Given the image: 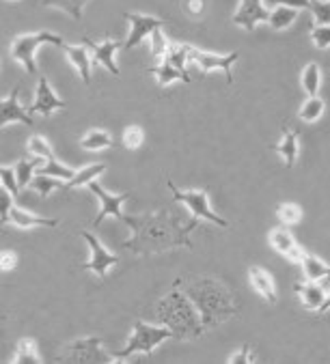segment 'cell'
<instances>
[{"mask_svg":"<svg viewBox=\"0 0 330 364\" xmlns=\"http://www.w3.org/2000/svg\"><path fill=\"white\" fill-rule=\"evenodd\" d=\"M328 311H330V291H328L326 302H324V306H321V311H319V313H328Z\"/></svg>","mask_w":330,"mask_h":364,"instance_id":"obj_47","label":"cell"},{"mask_svg":"<svg viewBox=\"0 0 330 364\" xmlns=\"http://www.w3.org/2000/svg\"><path fill=\"white\" fill-rule=\"evenodd\" d=\"M186 9H188V14H190L192 18L201 16V14H203V0H188V3H186Z\"/></svg>","mask_w":330,"mask_h":364,"instance_id":"obj_46","label":"cell"},{"mask_svg":"<svg viewBox=\"0 0 330 364\" xmlns=\"http://www.w3.org/2000/svg\"><path fill=\"white\" fill-rule=\"evenodd\" d=\"M166 186L173 192V198L188 207V211H190V215L194 218V220H208V223L218 225V227H229V223L225 220V218H220L218 213L212 211L206 190H181L171 179H166Z\"/></svg>","mask_w":330,"mask_h":364,"instance_id":"obj_6","label":"cell"},{"mask_svg":"<svg viewBox=\"0 0 330 364\" xmlns=\"http://www.w3.org/2000/svg\"><path fill=\"white\" fill-rule=\"evenodd\" d=\"M255 358L250 355V347L248 345H242L231 358H229V364H250Z\"/></svg>","mask_w":330,"mask_h":364,"instance_id":"obj_43","label":"cell"},{"mask_svg":"<svg viewBox=\"0 0 330 364\" xmlns=\"http://www.w3.org/2000/svg\"><path fill=\"white\" fill-rule=\"evenodd\" d=\"M28 186H31L37 194H41V196H48V194H52L54 190L65 188L63 179H56V177H50V175H39V173H35V177L31 179Z\"/></svg>","mask_w":330,"mask_h":364,"instance_id":"obj_33","label":"cell"},{"mask_svg":"<svg viewBox=\"0 0 330 364\" xmlns=\"http://www.w3.org/2000/svg\"><path fill=\"white\" fill-rule=\"evenodd\" d=\"M324 108H326L324 100H321L319 95H311V97H307V100H304V104L300 106V110H298V119H300V121H304V123H315V121H319V119H321Z\"/></svg>","mask_w":330,"mask_h":364,"instance_id":"obj_28","label":"cell"},{"mask_svg":"<svg viewBox=\"0 0 330 364\" xmlns=\"http://www.w3.org/2000/svg\"><path fill=\"white\" fill-rule=\"evenodd\" d=\"M309 11L315 18V24H330V0H311Z\"/></svg>","mask_w":330,"mask_h":364,"instance_id":"obj_38","label":"cell"},{"mask_svg":"<svg viewBox=\"0 0 330 364\" xmlns=\"http://www.w3.org/2000/svg\"><path fill=\"white\" fill-rule=\"evenodd\" d=\"M277 215H279V220H281L285 227H292V225H298V223L302 220L304 211H302V207L296 205V203H281V205L277 207Z\"/></svg>","mask_w":330,"mask_h":364,"instance_id":"obj_34","label":"cell"},{"mask_svg":"<svg viewBox=\"0 0 330 364\" xmlns=\"http://www.w3.org/2000/svg\"><path fill=\"white\" fill-rule=\"evenodd\" d=\"M311 41L315 43L317 50H328L330 48V24H315L311 28Z\"/></svg>","mask_w":330,"mask_h":364,"instance_id":"obj_40","label":"cell"},{"mask_svg":"<svg viewBox=\"0 0 330 364\" xmlns=\"http://www.w3.org/2000/svg\"><path fill=\"white\" fill-rule=\"evenodd\" d=\"M26 147H28V151H31L35 158H43V160L54 158V151H52V147H50V142H48L43 136H31L28 142H26Z\"/></svg>","mask_w":330,"mask_h":364,"instance_id":"obj_35","label":"cell"},{"mask_svg":"<svg viewBox=\"0 0 330 364\" xmlns=\"http://www.w3.org/2000/svg\"><path fill=\"white\" fill-rule=\"evenodd\" d=\"M302 89L304 93L311 97V95H319V89H321V67L317 63H309L304 69H302Z\"/></svg>","mask_w":330,"mask_h":364,"instance_id":"obj_27","label":"cell"},{"mask_svg":"<svg viewBox=\"0 0 330 364\" xmlns=\"http://www.w3.org/2000/svg\"><path fill=\"white\" fill-rule=\"evenodd\" d=\"M65 54H68V60L76 67V71L80 74L82 82L85 85H91V65H93V58H91V52L87 46H70V43H63L60 48Z\"/></svg>","mask_w":330,"mask_h":364,"instance_id":"obj_18","label":"cell"},{"mask_svg":"<svg viewBox=\"0 0 330 364\" xmlns=\"http://www.w3.org/2000/svg\"><path fill=\"white\" fill-rule=\"evenodd\" d=\"M158 317L164 326H169L173 330L175 338H194L206 332L199 311H196L192 300L183 294L179 282H175L171 294L160 300Z\"/></svg>","mask_w":330,"mask_h":364,"instance_id":"obj_3","label":"cell"},{"mask_svg":"<svg viewBox=\"0 0 330 364\" xmlns=\"http://www.w3.org/2000/svg\"><path fill=\"white\" fill-rule=\"evenodd\" d=\"M298 14H300V11L294 9V7L275 5L272 11H270V16H268V22H266V24H270L275 31H285V28H289V26L296 22Z\"/></svg>","mask_w":330,"mask_h":364,"instance_id":"obj_25","label":"cell"},{"mask_svg":"<svg viewBox=\"0 0 330 364\" xmlns=\"http://www.w3.org/2000/svg\"><path fill=\"white\" fill-rule=\"evenodd\" d=\"M123 18L129 22V33L125 37V41H121L123 50L137 48L145 37H149L156 28H162L164 22L160 18L154 16H143V14H123Z\"/></svg>","mask_w":330,"mask_h":364,"instance_id":"obj_11","label":"cell"},{"mask_svg":"<svg viewBox=\"0 0 330 364\" xmlns=\"http://www.w3.org/2000/svg\"><path fill=\"white\" fill-rule=\"evenodd\" d=\"M294 289H296V294L300 296V300H302V306H304V309L315 311V313H319V311H321V306H324V302H326V296H328V294H326L324 287H321L319 282H311V280H307V282L296 284Z\"/></svg>","mask_w":330,"mask_h":364,"instance_id":"obj_19","label":"cell"},{"mask_svg":"<svg viewBox=\"0 0 330 364\" xmlns=\"http://www.w3.org/2000/svg\"><path fill=\"white\" fill-rule=\"evenodd\" d=\"M123 223L134 229V237L127 240L123 246L137 252H160L164 248H190L188 231L196 227V223L183 225L177 218L169 215L166 211L158 215H145V218H129L123 215Z\"/></svg>","mask_w":330,"mask_h":364,"instance_id":"obj_1","label":"cell"},{"mask_svg":"<svg viewBox=\"0 0 330 364\" xmlns=\"http://www.w3.org/2000/svg\"><path fill=\"white\" fill-rule=\"evenodd\" d=\"M106 164L104 162H97V164H89V166H85V168H80V171H76V175L65 183V188L68 190H74V188H82V186H89L91 181H97L100 179V175H104L106 173Z\"/></svg>","mask_w":330,"mask_h":364,"instance_id":"obj_24","label":"cell"},{"mask_svg":"<svg viewBox=\"0 0 330 364\" xmlns=\"http://www.w3.org/2000/svg\"><path fill=\"white\" fill-rule=\"evenodd\" d=\"M287 166H294L296 160H298V154H300V140H298V132L296 129H287L283 134V138L272 147Z\"/></svg>","mask_w":330,"mask_h":364,"instance_id":"obj_21","label":"cell"},{"mask_svg":"<svg viewBox=\"0 0 330 364\" xmlns=\"http://www.w3.org/2000/svg\"><path fill=\"white\" fill-rule=\"evenodd\" d=\"M80 235H82V240L89 244V250H91V259H89L82 267H85L87 272H93L97 278H106L108 269L115 267V265L119 263V257H117L115 252H110L93 233L82 231Z\"/></svg>","mask_w":330,"mask_h":364,"instance_id":"obj_9","label":"cell"},{"mask_svg":"<svg viewBox=\"0 0 330 364\" xmlns=\"http://www.w3.org/2000/svg\"><path fill=\"white\" fill-rule=\"evenodd\" d=\"M149 37H151V56H154L156 60H162V58L169 54L171 41L166 39V35L162 33V28H156Z\"/></svg>","mask_w":330,"mask_h":364,"instance_id":"obj_37","label":"cell"},{"mask_svg":"<svg viewBox=\"0 0 330 364\" xmlns=\"http://www.w3.org/2000/svg\"><path fill=\"white\" fill-rule=\"evenodd\" d=\"M112 144V136L106 129H89L80 138V147L87 151H104Z\"/></svg>","mask_w":330,"mask_h":364,"instance_id":"obj_26","label":"cell"},{"mask_svg":"<svg viewBox=\"0 0 330 364\" xmlns=\"http://www.w3.org/2000/svg\"><path fill=\"white\" fill-rule=\"evenodd\" d=\"M190 46H175V43H171V48H169V54L164 56L171 65H175L177 69H181V71H186V65L190 63Z\"/></svg>","mask_w":330,"mask_h":364,"instance_id":"obj_36","label":"cell"},{"mask_svg":"<svg viewBox=\"0 0 330 364\" xmlns=\"http://www.w3.org/2000/svg\"><path fill=\"white\" fill-rule=\"evenodd\" d=\"M89 0H41L43 7H56L70 14L74 20H82V9L87 7Z\"/></svg>","mask_w":330,"mask_h":364,"instance_id":"obj_31","label":"cell"},{"mask_svg":"<svg viewBox=\"0 0 330 364\" xmlns=\"http://www.w3.org/2000/svg\"><path fill=\"white\" fill-rule=\"evenodd\" d=\"M82 43L89 48L93 63L106 67L112 76H119L121 69L117 65V52L121 50V41H112V39H104V41H93L89 37H82Z\"/></svg>","mask_w":330,"mask_h":364,"instance_id":"obj_12","label":"cell"},{"mask_svg":"<svg viewBox=\"0 0 330 364\" xmlns=\"http://www.w3.org/2000/svg\"><path fill=\"white\" fill-rule=\"evenodd\" d=\"M16 265H18V257L14 250H0V269L9 272V269H16Z\"/></svg>","mask_w":330,"mask_h":364,"instance_id":"obj_44","label":"cell"},{"mask_svg":"<svg viewBox=\"0 0 330 364\" xmlns=\"http://www.w3.org/2000/svg\"><path fill=\"white\" fill-rule=\"evenodd\" d=\"M43 43H52L56 48H63V37L48 33V31H39V33H28V35H20L18 39H14L11 43V56L28 71L31 76L37 74V63H35V54Z\"/></svg>","mask_w":330,"mask_h":364,"instance_id":"obj_5","label":"cell"},{"mask_svg":"<svg viewBox=\"0 0 330 364\" xmlns=\"http://www.w3.org/2000/svg\"><path fill=\"white\" fill-rule=\"evenodd\" d=\"M46 160L43 158H31V160H20L18 164H16V177H18V186H20V190L22 188H28V183H31V179L35 177V173H37V168L43 164Z\"/></svg>","mask_w":330,"mask_h":364,"instance_id":"obj_29","label":"cell"},{"mask_svg":"<svg viewBox=\"0 0 330 364\" xmlns=\"http://www.w3.org/2000/svg\"><path fill=\"white\" fill-rule=\"evenodd\" d=\"M270 9H266L263 0H240V7L233 16V22L244 31H255L259 24L268 22Z\"/></svg>","mask_w":330,"mask_h":364,"instance_id":"obj_13","label":"cell"},{"mask_svg":"<svg viewBox=\"0 0 330 364\" xmlns=\"http://www.w3.org/2000/svg\"><path fill=\"white\" fill-rule=\"evenodd\" d=\"M0 181H3V188H7L14 196L20 194V186H18V177H16V168L11 166H0Z\"/></svg>","mask_w":330,"mask_h":364,"instance_id":"obj_42","label":"cell"},{"mask_svg":"<svg viewBox=\"0 0 330 364\" xmlns=\"http://www.w3.org/2000/svg\"><path fill=\"white\" fill-rule=\"evenodd\" d=\"M298 265H300V269H302L304 278H307V280H311V282H319L321 278H326V276L330 274V265H328V263H324L319 257L309 255V252H304V255H302V259L298 261Z\"/></svg>","mask_w":330,"mask_h":364,"instance_id":"obj_23","label":"cell"},{"mask_svg":"<svg viewBox=\"0 0 330 364\" xmlns=\"http://www.w3.org/2000/svg\"><path fill=\"white\" fill-rule=\"evenodd\" d=\"M20 87H16L11 91L9 97L0 100V129L9 123H24V125H33V114L28 112V108L20 106Z\"/></svg>","mask_w":330,"mask_h":364,"instance_id":"obj_15","label":"cell"},{"mask_svg":"<svg viewBox=\"0 0 330 364\" xmlns=\"http://www.w3.org/2000/svg\"><path fill=\"white\" fill-rule=\"evenodd\" d=\"M169 338H175L173 336V330L169 326H164V323L162 326H154V323H147V321H141L139 319L134 323V330H132V334H129L127 345L121 351H117L112 358H115V362H119V360L132 358L134 353L149 355V353H154Z\"/></svg>","mask_w":330,"mask_h":364,"instance_id":"obj_4","label":"cell"},{"mask_svg":"<svg viewBox=\"0 0 330 364\" xmlns=\"http://www.w3.org/2000/svg\"><path fill=\"white\" fill-rule=\"evenodd\" d=\"M149 74H154V76H156V80H158V85H160V87H169V85H173V82H177V80L190 82L188 71L177 69V67H175V65H171L166 58H162V63H160V65L149 67Z\"/></svg>","mask_w":330,"mask_h":364,"instance_id":"obj_22","label":"cell"},{"mask_svg":"<svg viewBox=\"0 0 330 364\" xmlns=\"http://www.w3.org/2000/svg\"><path fill=\"white\" fill-rule=\"evenodd\" d=\"M14 194L7 188H0V227H5L9 223V213L14 207Z\"/></svg>","mask_w":330,"mask_h":364,"instance_id":"obj_41","label":"cell"},{"mask_svg":"<svg viewBox=\"0 0 330 364\" xmlns=\"http://www.w3.org/2000/svg\"><path fill=\"white\" fill-rule=\"evenodd\" d=\"M270 246L292 263H298L304 255V250L298 246L296 237L292 235V231L287 227H279V229L270 231Z\"/></svg>","mask_w":330,"mask_h":364,"instance_id":"obj_16","label":"cell"},{"mask_svg":"<svg viewBox=\"0 0 330 364\" xmlns=\"http://www.w3.org/2000/svg\"><path fill=\"white\" fill-rule=\"evenodd\" d=\"M268 5H285V7H294V9H309V5H311V0H266Z\"/></svg>","mask_w":330,"mask_h":364,"instance_id":"obj_45","label":"cell"},{"mask_svg":"<svg viewBox=\"0 0 330 364\" xmlns=\"http://www.w3.org/2000/svg\"><path fill=\"white\" fill-rule=\"evenodd\" d=\"M14 364H39L41 358H39V351H37V343L33 338H22L18 343V349H16V355L11 360Z\"/></svg>","mask_w":330,"mask_h":364,"instance_id":"obj_30","label":"cell"},{"mask_svg":"<svg viewBox=\"0 0 330 364\" xmlns=\"http://www.w3.org/2000/svg\"><path fill=\"white\" fill-rule=\"evenodd\" d=\"M143 140H145L143 127H139V125L125 127V132H123V144H125L127 149H139L141 144H143Z\"/></svg>","mask_w":330,"mask_h":364,"instance_id":"obj_39","label":"cell"},{"mask_svg":"<svg viewBox=\"0 0 330 364\" xmlns=\"http://www.w3.org/2000/svg\"><path fill=\"white\" fill-rule=\"evenodd\" d=\"M190 63H194L199 67L203 74H210V71H216L220 69L223 74L227 76V82L231 85L233 82V74H231V67L235 65V60L240 58L238 52H231V54H214V52H203V50H196V48H190Z\"/></svg>","mask_w":330,"mask_h":364,"instance_id":"obj_8","label":"cell"},{"mask_svg":"<svg viewBox=\"0 0 330 364\" xmlns=\"http://www.w3.org/2000/svg\"><path fill=\"white\" fill-rule=\"evenodd\" d=\"M0 188H3V181H0Z\"/></svg>","mask_w":330,"mask_h":364,"instance_id":"obj_48","label":"cell"},{"mask_svg":"<svg viewBox=\"0 0 330 364\" xmlns=\"http://www.w3.org/2000/svg\"><path fill=\"white\" fill-rule=\"evenodd\" d=\"M65 104L52 89L50 80L48 78H39L37 82V91H35V102L28 106V112L31 114H43V117H50L54 110H63Z\"/></svg>","mask_w":330,"mask_h":364,"instance_id":"obj_14","label":"cell"},{"mask_svg":"<svg viewBox=\"0 0 330 364\" xmlns=\"http://www.w3.org/2000/svg\"><path fill=\"white\" fill-rule=\"evenodd\" d=\"M183 294L192 300V304L199 311L203 330H210L231 317L235 313V304L229 291L212 278H188L177 280Z\"/></svg>","mask_w":330,"mask_h":364,"instance_id":"obj_2","label":"cell"},{"mask_svg":"<svg viewBox=\"0 0 330 364\" xmlns=\"http://www.w3.org/2000/svg\"><path fill=\"white\" fill-rule=\"evenodd\" d=\"M9 223L18 229H35V227H56L58 220L56 218H43V215H35L31 211H24L20 207H11L9 213Z\"/></svg>","mask_w":330,"mask_h":364,"instance_id":"obj_20","label":"cell"},{"mask_svg":"<svg viewBox=\"0 0 330 364\" xmlns=\"http://www.w3.org/2000/svg\"><path fill=\"white\" fill-rule=\"evenodd\" d=\"M87 188H89V190L97 196V200H100V211H97V218L93 220V227H100L108 215L117 218V220H123V203L129 198L127 192H123V194H112V192L104 190L97 181H91Z\"/></svg>","mask_w":330,"mask_h":364,"instance_id":"obj_10","label":"cell"},{"mask_svg":"<svg viewBox=\"0 0 330 364\" xmlns=\"http://www.w3.org/2000/svg\"><path fill=\"white\" fill-rule=\"evenodd\" d=\"M37 173H39V175H50V177H56V179H63V181H70V179L76 175V171H74V168L60 164L56 158L46 160V162L37 168Z\"/></svg>","mask_w":330,"mask_h":364,"instance_id":"obj_32","label":"cell"},{"mask_svg":"<svg viewBox=\"0 0 330 364\" xmlns=\"http://www.w3.org/2000/svg\"><path fill=\"white\" fill-rule=\"evenodd\" d=\"M58 360L65 362H115L112 355H106L102 349V338L100 336H87V338H76L65 345L63 355Z\"/></svg>","mask_w":330,"mask_h":364,"instance_id":"obj_7","label":"cell"},{"mask_svg":"<svg viewBox=\"0 0 330 364\" xmlns=\"http://www.w3.org/2000/svg\"><path fill=\"white\" fill-rule=\"evenodd\" d=\"M248 280H250V287L257 291V294L263 300L270 302V304H277V300H279V296H277V284H275V278H272L270 272H266L263 267L252 265V267H248Z\"/></svg>","mask_w":330,"mask_h":364,"instance_id":"obj_17","label":"cell"}]
</instances>
